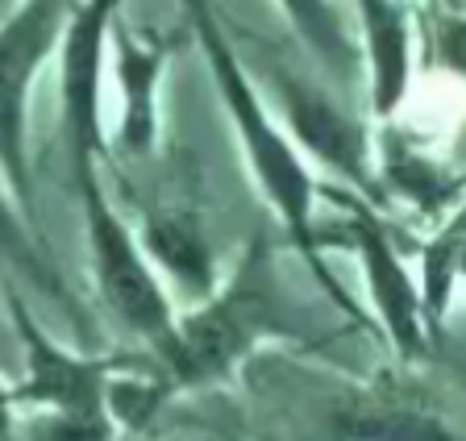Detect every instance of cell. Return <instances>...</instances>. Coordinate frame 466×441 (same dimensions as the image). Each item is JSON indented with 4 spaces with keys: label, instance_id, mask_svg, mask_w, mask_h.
I'll list each match as a JSON object with an SVG mask.
<instances>
[{
    "label": "cell",
    "instance_id": "1",
    "mask_svg": "<svg viewBox=\"0 0 466 441\" xmlns=\"http://www.w3.org/2000/svg\"><path fill=\"white\" fill-rule=\"evenodd\" d=\"M179 9L187 17V30L200 42V55L213 71L217 100H221L225 117H229L238 146H242L246 171H250L254 187H258L262 205L275 213L288 246H296L309 258L312 275L320 284L338 287L320 263V226H317V179L309 171V158L300 155V146L288 137V129L271 117V108L258 92V79L250 75V67L242 63L238 46L229 42L221 17H217L213 0H179Z\"/></svg>",
    "mask_w": 466,
    "mask_h": 441
},
{
    "label": "cell",
    "instance_id": "2",
    "mask_svg": "<svg viewBox=\"0 0 466 441\" xmlns=\"http://www.w3.org/2000/svg\"><path fill=\"white\" fill-rule=\"evenodd\" d=\"M267 342H312V325L291 300L267 237H254L229 279L175 316V363L167 375L179 387H213Z\"/></svg>",
    "mask_w": 466,
    "mask_h": 441
},
{
    "label": "cell",
    "instance_id": "3",
    "mask_svg": "<svg viewBox=\"0 0 466 441\" xmlns=\"http://www.w3.org/2000/svg\"><path fill=\"white\" fill-rule=\"evenodd\" d=\"M9 325L21 342V379H13V404L34 412L21 441H116V421L108 412V387L116 375L134 371L126 354L71 350L46 334L21 287L0 279Z\"/></svg>",
    "mask_w": 466,
    "mask_h": 441
},
{
    "label": "cell",
    "instance_id": "4",
    "mask_svg": "<svg viewBox=\"0 0 466 441\" xmlns=\"http://www.w3.org/2000/svg\"><path fill=\"white\" fill-rule=\"evenodd\" d=\"M79 208H84V242H87V271L96 284L100 305L126 325L129 334L155 354L163 371L175 363V305L163 275L146 258L137 229L116 213L105 179L87 175L76 179Z\"/></svg>",
    "mask_w": 466,
    "mask_h": 441
},
{
    "label": "cell",
    "instance_id": "5",
    "mask_svg": "<svg viewBox=\"0 0 466 441\" xmlns=\"http://www.w3.org/2000/svg\"><path fill=\"white\" fill-rule=\"evenodd\" d=\"M79 0H17L0 21V175L34 216L29 167V100Z\"/></svg>",
    "mask_w": 466,
    "mask_h": 441
},
{
    "label": "cell",
    "instance_id": "6",
    "mask_svg": "<svg viewBox=\"0 0 466 441\" xmlns=\"http://www.w3.org/2000/svg\"><path fill=\"white\" fill-rule=\"evenodd\" d=\"M126 0H79L67 30L58 38V134L63 155L71 167V184L87 175H100V163L108 158L105 137V67H108V34L121 17Z\"/></svg>",
    "mask_w": 466,
    "mask_h": 441
},
{
    "label": "cell",
    "instance_id": "7",
    "mask_svg": "<svg viewBox=\"0 0 466 441\" xmlns=\"http://www.w3.org/2000/svg\"><path fill=\"white\" fill-rule=\"evenodd\" d=\"M267 84L275 88L288 121V137L300 146V155L317 158L320 167H329L338 179H346L362 200H379L375 184V155H370V134L362 121H354L325 88L312 79L275 63L267 71Z\"/></svg>",
    "mask_w": 466,
    "mask_h": 441
},
{
    "label": "cell",
    "instance_id": "8",
    "mask_svg": "<svg viewBox=\"0 0 466 441\" xmlns=\"http://www.w3.org/2000/svg\"><path fill=\"white\" fill-rule=\"evenodd\" d=\"M341 226H346L341 229V242L359 255L362 284H367L379 329L388 334L391 350L400 358H408V363L425 358L429 329H425V313H420V287H417V275L408 271L404 258H400L388 226L367 205H350V216Z\"/></svg>",
    "mask_w": 466,
    "mask_h": 441
},
{
    "label": "cell",
    "instance_id": "9",
    "mask_svg": "<svg viewBox=\"0 0 466 441\" xmlns=\"http://www.w3.org/2000/svg\"><path fill=\"white\" fill-rule=\"evenodd\" d=\"M179 38L158 30H134L116 17L108 34V67L116 88V117H113V146L126 158H146L158 150L163 134V71Z\"/></svg>",
    "mask_w": 466,
    "mask_h": 441
},
{
    "label": "cell",
    "instance_id": "10",
    "mask_svg": "<svg viewBox=\"0 0 466 441\" xmlns=\"http://www.w3.org/2000/svg\"><path fill=\"white\" fill-rule=\"evenodd\" d=\"M417 5L420 0H354L362 34V67H367L370 117L396 121L412 92L417 67Z\"/></svg>",
    "mask_w": 466,
    "mask_h": 441
},
{
    "label": "cell",
    "instance_id": "11",
    "mask_svg": "<svg viewBox=\"0 0 466 441\" xmlns=\"http://www.w3.org/2000/svg\"><path fill=\"white\" fill-rule=\"evenodd\" d=\"M0 279L21 287V292H34L46 308L67 316V325L76 329L79 342L92 346V316H87L84 300L67 287L63 271L50 258L46 242L34 229V216L17 205L5 175H0Z\"/></svg>",
    "mask_w": 466,
    "mask_h": 441
},
{
    "label": "cell",
    "instance_id": "12",
    "mask_svg": "<svg viewBox=\"0 0 466 441\" xmlns=\"http://www.w3.org/2000/svg\"><path fill=\"white\" fill-rule=\"evenodd\" d=\"M375 155L379 200H396L425 221H446L450 208L462 200V175H450L425 146H417L396 121H383L370 142Z\"/></svg>",
    "mask_w": 466,
    "mask_h": 441
},
{
    "label": "cell",
    "instance_id": "13",
    "mask_svg": "<svg viewBox=\"0 0 466 441\" xmlns=\"http://www.w3.org/2000/svg\"><path fill=\"white\" fill-rule=\"evenodd\" d=\"M146 258L155 263L158 275H167L179 292L204 300L217 287V266H213V250L204 242V229L196 221V213L187 208H171V213H155L146 216V226L137 229Z\"/></svg>",
    "mask_w": 466,
    "mask_h": 441
},
{
    "label": "cell",
    "instance_id": "14",
    "mask_svg": "<svg viewBox=\"0 0 466 441\" xmlns=\"http://www.w3.org/2000/svg\"><path fill=\"white\" fill-rule=\"evenodd\" d=\"M329 441H466L446 416L408 400H350L329 412Z\"/></svg>",
    "mask_w": 466,
    "mask_h": 441
},
{
    "label": "cell",
    "instance_id": "15",
    "mask_svg": "<svg viewBox=\"0 0 466 441\" xmlns=\"http://www.w3.org/2000/svg\"><path fill=\"white\" fill-rule=\"evenodd\" d=\"M275 5H279L283 21L309 46L312 63L325 75L338 79V84H350V79L359 75V67H362L359 42L346 30V21H341L333 0H275Z\"/></svg>",
    "mask_w": 466,
    "mask_h": 441
},
{
    "label": "cell",
    "instance_id": "16",
    "mask_svg": "<svg viewBox=\"0 0 466 441\" xmlns=\"http://www.w3.org/2000/svg\"><path fill=\"white\" fill-rule=\"evenodd\" d=\"M429 55L446 75L466 84V13L437 9L429 17Z\"/></svg>",
    "mask_w": 466,
    "mask_h": 441
},
{
    "label": "cell",
    "instance_id": "17",
    "mask_svg": "<svg viewBox=\"0 0 466 441\" xmlns=\"http://www.w3.org/2000/svg\"><path fill=\"white\" fill-rule=\"evenodd\" d=\"M0 441H21L17 404H13V379L0 375Z\"/></svg>",
    "mask_w": 466,
    "mask_h": 441
},
{
    "label": "cell",
    "instance_id": "18",
    "mask_svg": "<svg viewBox=\"0 0 466 441\" xmlns=\"http://www.w3.org/2000/svg\"><path fill=\"white\" fill-rule=\"evenodd\" d=\"M437 234H450V237H466V192H462V200H458L454 208H450V216L437 226Z\"/></svg>",
    "mask_w": 466,
    "mask_h": 441
},
{
    "label": "cell",
    "instance_id": "19",
    "mask_svg": "<svg viewBox=\"0 0 466 441\" xmlns=\"http://www.w3.org/2000/svg\"><path fill=\"white\" fill-rule=\"evenodd\" d=\"M454 287H466V237H454Z\"/></svg>",
    "mask_w": 466,
    "mask_h": 441
},
{
    "label": "cell",
    "instance_id": "20",
    "mask_svg": "<svg viewBox=\"0 0 466 441\" xmlns=\"http://www.w3.org/2000/svg\"><path fill=\"white\" fill-rule=\"evenodd\" d=\"M437 9H450V13H466V0H433Z\"/></svg>",
    "mask_w": 466,
    "mask_h": 441
},
{
    "label": "cell",
    "instance_id": "21",
    "mask_svg": "<svg viewBox=\"0 0 466 441\" xmlns=\"http://www.w3.org/2000/svg\"><path fill=\"white\" fill-rule=\"evenodd\" d=\"M13 5H17V0H0V17H5V13H9Z\"/></svg>",
    "mask_w": 466,
    "mask_h": 441
}]
</instances>
